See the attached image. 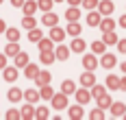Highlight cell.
<instances>
[{
  "label": "cell",
  "instance_id": "cell-8",
  "mask_svg": "<svg viewBox=\"0 0 126 120\" xmlns=\"http://www.w3.org/2000/svg\"><path fill=\"white\" fill-rule=\"evenodd\" d=\"M63 37H65V31L54 24V26H52V31H50V40H52V41H61Z\"/></svg>",
  "mask_w": 126,
  "mask_h": 120
},
{
  "label": "cell",
  "instance_id": "cell-27",
  "mask_svg": "<svg viewBox=\"0 0 126 120\" xmlns=\"http://www.w3.org/2000/svg\"><path fill=\"white\" fill-rule=\"evenodd\" d=\"M24 98L28 100V103H35V100H39L41 96H39V92H35V90H26V92H24Z\"/></svg>",
  "mask_w": 126,
  "mask_h": 120
},
{
  "label": "cell",
  "instance_id": "cell-28",
  "mask_svg": "<svg viewBox=\"0 0 126 120\" xmlns=\"http://www.w3.org/2000/svg\"><path fill=\"white\" fill-rule=\"evenodd\" d=\"M70 48H72L74 53H83V50H85V41H83V40H78V37H76V40L72 41V46H70Z\"/></svg>",
  "mask_w": 126,
  "mask_h": 120
},
{
  "label": "cell",
  "instance_id": "cell-12",
  "mask_svg": "<svg viewBox=\"0 0 126 120\" xmlns=\"http://www.w3.org/2000/svg\"><path fill=\"white\" fill-rule=\"evenodd\" d=\"M98 26L102 28V33H104V31H113V28H115V22L109 18V15H104V20H100V24H98Z\"/></svg>",
  "mask_w": 126,
  "mask_h": 120
},
{
  "label": "cell",
  "instance_id": "cell-16",
  "mask_svg": "<svg viewBox=\"0 0 126 120\" xmlns=\"http://www.w3.org/2000/svg\"><path fill=\"white\" fill-rule=\"evenodd\" d=\"M87 24L89 26H98V24H100V11H91V13H87Z\"/></svg>",
  "mask_w": 126,
  "mask_h": 120
},
{
  "label": "cell",
  "instance_id": "cell-19",
  "mask_svg": "<svg viewBox=\"0 0 126 120\" xmlns=\"http://www.w3.org/2000/svg\"><path fill=\"white\" fill-rule=\"evenodd\" d=\"M104 44H107V46L117 44V35H115V31H104Z\"/></svg>",
  "mask_w": 126,
  "mask_h": 120
},
{
  "label": "cell",
  "instance_id": "cell-3",
  "mask_svg": "<svg viewBox=\"0 0 126 120\" xmlns=\"http://www.w3.org/2000/svg\"><path fill=\"white\" fill-rule=\"evenodd\" d=\"M98 11H100V15L113 13V2L111 0H98Z\"/></svg>",
  "mask_w": 126,
  "mask_h": 120
},
{
  "label": "cell",
  "instance_id": "cell-34",
  "mask_svg": "<svg viewBox=\"0 0 126 120\" xmlns=\"http://www.w3.org/2000/svg\"><path fill=\"white\" fill-rule=\"evenodd\" d=\"M7 37H9V41H17L20 40V31L17 28H7Z\"/></svg>",
  "mask_w": 126,
  "mask_h": 120
},
{
  "label": "cell",
  "instance_id": "cell-25",
  "mask_svg": "<svg viewBox=\"0 0 126 120\" xmlns=\"http://www.w3.org/2000/svg\"><path fill=\"white\" fill-rule=\"evenodd\" d=\"M61 92H63V94H74V92H76V85L72 83V81H63Z\"/></svg>",
  "mask_w": 126,
  "mask_h": 120
},
{
  "label": "cell",
  "instance_id": "cell-43",
  "mask_svg": "<svg viewBox=\"0 0 126 120\" xmlns=\"http://www.w3.org/2000/svg\"><path fill=\"white\" fill-rule=\"evenodd\" d=\"M117 50L120 53H126V40H117Z\"/></svg>",
  "mask_w": 126,
  "mask_h": 120
},
{
  "label": "cell",
  "instance_id": "cell-26",
  "mask_svg": "<svg viewBox=\"0 0 126 120\" xmlns=\"http://www.w3.org/2000/svg\"><path fill=\"white\" fill-rule=\"evenodd\" d=\"M17 53H20V46H17L15 41H9V46H7V50H4V55H9V57H15Z\"/></svg>",
  "mask_w": 126,
  "mask_h": 120
},
{
  "label": "cell",
  "instance_id": "cell-53",
  "mask_svg": "<svg viewBox=\"0 0 126 120\" xmlns=\"http://www.w3.org/2000/svg\"><path fill=\"white\" fill-rule=\"evenodd\" d=\"M0 2H2V0H0Z\"/></svg>",
  "mask_w": 126,
  "mask_h": 120
},
{
  "label": "cell",
  "instance_id": "cell-13",
  "mask_svg": "<svg viewBox=\"0 0 126 120\" xmlns=\"http://www.w3.org/2000/svg\"><path fill=\"white\" fill-rule=\"evenodd\" d=\"M65 18H67V22H78V18H80V11H78L76 7H70V9L65 11Z\"/></svg>",
  "mask_w": 126,
  "mask_h": 120
},
{
  "label": "cell",
  "instance_id": "cell-46",
  "mask_svg": "<svg viewBox=\"0 0 126 120\" xmlns=\"http://www.w3.org/2000/svg\"><path fill=\"white\" fill-rule=\"evenodd\" d=\"M120 26L126 28V15H122V18H120Z\"/></svg>",
  "mask_w": 126,
  "mask_h": 120
},
{
  "label": "cell",
  "instance_id": "cell-40",
  "mask_svg": "<svg viewBox=\"0 0 126 120\" xmlns=\"http://www.w3.org/2000/svg\"><path fill=\"white\" fill-rule=\"evenodd\" d=\"M7 118L9 120H17V118H22V116H20L17 109H9V111H7Z\"/></svg>",
  "mask_w": 126,
  "mask_h": 120
},
{
  "label": "cell",
  "instance_id": "cell-39",
  "mask_svg": "<svg viewBox=\"0 0 126 120\" xmlns=\"http://www.w3.org/2000/svg\"><path fill=\"white\" fill-rule=\"evenodd\" d=\"M37 7L41 9V11H50V7H52V0H39V2H37Z\"/></svg>",
  "mask_w": 126,
  "mask_h": 120
},
{
  "label": "cell",
  "instance_id": "cell-2",
  "mask_svg": "<svg viewBox=\"0 0 126 120\" xmlns=\"http://www.w3.org/2000/svg\"><path fill=\"white\" fill-rule=\"evenodd\" d=\"M76 100H78V105H87L89 100H91V92H89V87H83V90H76Z\"/></svg>",
  "mask_w": 126,
  "mask_h": 120
},
{
  "label": "cell",
  "instance_id": "cell-15",
  "mask_svg": "<svg viewBox=\"0 0 126 120\" xmlns=\"http://www.w3.org/2000/svg\"><path fill=\"white\" fill-rule=\"evenodd\" d=\"M109 109H111V114H113L115 118H117V116H124V111H126L124 103H111V107H109Z\"/></svg>",
  "mask_w": 126,
  "mask_h": 120
},
{
  "label": "cell",
  "instance_id": "cell-52",
  "mask_svg": "<svg viewBox=\"0 0 126 120\" xmlns=\"http://www.w3.org/2000/svg\"><path fill=\"white\" fill-rule=\"evenodd\" d=\"M124 118H126V111H124Z\"/></svg>",
  "mask_w": 126,
  "mask_h": 120
},
{
  "label": "cell",
  "instance_id": "cell-1",
  "mask_svg": "<svg viewBox=\"0 0 126 120\" xmlns=\"http://www.w3.org/2000/svg\"><path fill=\"white\" fill-rule=\"evenodd\" d=\"M52 107H54V109H65V107H67V94H52Z\"/></svg>",
  "mask_w": 126,
  "mask_h": 120
},
{
  "label": "cell",
  "instance_id": "cell-38",
  "mask_svg": "<svg viewBox=\"0 0 126 120\" xmlns=\"http://www.w3.org/2000/svg\"><path fill=\"white\" fill-rule=\"evenodd\" d=\"M35 118H48V107H37L35 109Z\"/></svg>",
  "mask_w": 126,
  "mask_h": 120
},
{
  "label": "cell",
  "instance_id": "cell-30",
  "mask_svg": "<svg viewBox=\"0 0 126 120\" xmlns=\"http://www.w3.org/2000/svg\"><path fill=\"white\" fill-rule=\"evenodd\" d=\"M67 55H70V50H67V46H59V48H57V53H54V57H57V59H67Z\"/></svg>",
  "mask_w": 126,
  "mask_h": 120
},
{
  "label": "cell",
  "instance_id": "cell-9",
  "mask_svg": "<svg viewBox=\"0 0 126 120\" xmlns=\"http://www.w3.org/2000/svg\"><path fill=\"white\" fill-rule=\"evenodd\" d=\"M20 116H22V118H35V109H33V103H26V105L20 109Z\"/></svg>",
  "mask_w": 126,
  "mask_h": 120
},
{
  "label": "cell",
  "instance_id": "cell-6",
  "mask_svg": "<svg viewBox=\"0 0 126 120\" xmlns=\"http://www.w3.org/2000/svg\"><path fill=\"white\" fill-rule=\"evenodd\" d=\"M35 83H37V85H48V83H50V72L39 70V74L35 77Z\"/></svg>",
  "mask_w": 126,
  "mask_h": 120
},
{
  "label": "cell",
  "instance_id": "cell-31",
  "mask_svg": "<svg viewBox=\"0 0 126 120\" xmlns=\"http://www.w3.org/2000/svg\"><path fill=\"white\" fill-rule=\"evenodd\" d=\"M70 116H72V118H83V105L70 107Z\"/></svg>",
  "mask_w": 126,
  "mask_h": 120
},
{
  "label": "cell",
  "instance_id": "cell-36",
  "mask_svg": "<svg viewBox=\"0 0 126 120\" xmlns=\"http://www.w3.org/2000/svg\"><path fill=\"white\" fill-rule=\"evenodd\" d=\"M39 50H52V40L48 37V40H39Z\"/></svg>",
  "mask_w": 126,
  "mask_h": 120
},
{
  "label": "cell",
  "instance_id": "cell-4",
  "mask_svg": "<svg viewBox=\"0 0 126 120\" xmlns=\"http://www.w3.org/2000/svg\"><path fill=\"white\" fill-rule=\"evenodd\" d=\"M80 83H83V87H91V85L96 83V77H94V72H91V70H87V72L80 77Z\"/></svg>",
  "mask_w": 126,
  "mask_h": 120
},
{
  "label": "cell",
  "instance_id": "cell-50",
  "mask_svg": "<svg viewBox=\"0 0 126 120\" xmlns=\"http://www.w3.org/2000/svg\"><path fill=\"white\" fill-rule=\"evenodd\" d=\"M122 70H124V72H126V63H122Z\"/></svg>",
  "mask_w": 126,
  "mask_h": 120
},
{
  "label": "cell",
  "instance_id": "cell-7",
  "mask_svg": "<svg viewBox=\"0 0 126 120\" xmlns=\"http://www.w3.org/2000/svg\"><path fill=\"white\" fill-rule=\"evenodd\" d=\"M100 66L102 68H113L115 66V55L104 53V55H102V59H100Z\"/></svg>",
  "mask_w": 126,
  "mask_h": 120
},
{
  "label": "cell",
  "instance_id": "cell-17",
  "mask_svg": "<svg viewBox=\"0 0 126 120\" xmlns=\"http://www.w3.org/2000/svg\"><path fill=\"white\" fill-rule=\"evenodd\" d=\"M22 9H24V13H26V15H35L37 2H35V0H28V2H24V4H22Z\"/></svg>",
  "mask_w": 126,
  "mask_h": 120
},
{
  "label": "cell",
  "instance_id": "cell-41",
  "mask_svg": "<svg viewBox=\"0 0 126 120\" xmlns=\"http://www.w3.org/2000/svg\"><path fill=\"white\" fill-rule=\"evenodd\" d=\"M83 7L85 9H96L98 7V0H83Z\"/></svg>",
  "mask_w": 126,
  "mask_h": 120
},
{
  "label": "cell",
  "instance_id": "cell-10",
  "mask_svg": "<svg viewBox=\"0 0 126 120\" xmlns=\"http://www.w3.org/2000/svg\"><path fill=\"white\" fill-rule=\"evenodd\" d=\"M83 66L87 68V70H94V68H98V61H96L94 55H85L83 57Z\"/></svg>",
  "mask_w": 126,
  "mask_h": 120
},
{
  "label": "cell",
  "instance_id": "cell-37",
  "mask_svg": "<svg viewBox=\"0 0 126 120\" xmlns=\"http://www.w3.org/2000/svg\"><path fill=\"white\" fill-rule=\"evenodd\" d=\"M39 96H41V98H46V100H48V98H52V87H50V85H41Z\"/></svg>",
  "mask_w": 126,
  "mask_h": 120
},
{
  "label": "cell",
  "instance_id": "cell-23",
  "mask_svg": "<svg viewBox=\"0 0 126 120\" xmlns=\"http://www.w3.org/2000/svg\"><path fill=\"white\" fill-rule=\"evenodd\" d=\"M26 63H28V55L26 53H17L15 55V66L17 68H24Z\"/></svg>",
  "mask_w": 126,
  "mask_h": 120
},
{
  "label": "cell",
  "instance_id": "cell-47",
  "mask_svg": "<svg viewBox=\"0 0 126 120\" xmlns=\"http://www.w3.org/2000/svg\"><path fill=\"white\" fill-rule=\"evenodd\" d=\"M120 87H122V90H126V77H124V79H120Z\"/></svg>",
  "mask_w": 126,
  "mask_h": 120
},
{
  "label": "cell",
  "instance_id": "cell-21",
  "mask_svg": "<svg viewBox=\"0 0 126 120\" xmlns=\"http://www.w3.org/2000/svg\"><path fill=\"white\" fill-rule=\"evenodd\" d=\"M65 33H70L72 37H78V35H80V24H78V22H70Z\"/></svg>",
  "mask_w": 126,
  "mask_h": 120
},
{
  "label": "cell",
  "instance_id": "cell-24",
  "mask_svg": "<svg viewBox=\"0 0 126 120\" xmlns=\"http://www.w3.org/2000/svg\"><path fill=\"white\" fill-rule=\"evenodd\" d=\"M39 61H41V63H52V61H54V55H52V50H41Z\"/></svg>",
  "mask_w": 126,
  "mask_h": 120
},
{
  "label": "cell",
  "instance_id": "cell-48",
  "mask_svg": "<svg viewBox=\"0 0 126 120\" xmlns=\"http://www.w3.org/2000/svg\"><path fill=\"white\" fill-rule=\"evenodd\" d=\"M2 31H7V24H4V22L0 20V33H2Z\"/></svg>",
  "mask_w": 126,
  "mask_h": 120
},
{
  "label": "cell",
  "instance_id": "cell-32",
  "mask_svg": "<svg viewBox=\"0 0 126 120\" xmlns=\"http://www.w3.org/2000/svg\"><path fill=\"white\" fill-rule=\"evenodd\" d=\"M102 94H104V87H102V85H96V83H94V85H91V96H94V98L98 100Z\"/></svg>",
  "mask_w": 126,
  "mask_h": 120
},
{
  "label": "cell",
  "instance_id": "cell-22",
  "mask_svg": "<svg viewBox=\"0 0 126 120\" xmlns=\"http://www.w3.org/2000/svg\"><path fill=\"white\" fill-rule=\"evenodd\" d=\"M107 87L109 90H120V77H115V74L107 77Z\"/></svg>",
  "mask_w": 126,
  "mask_h": 120
},
{
  "label": "cell",
  "instance_id": "cell-5",
  "mask_svg": "<svg viewBox=\"0 0 126 120\" xmlns=\"http://www.w3.org/2000/svg\"><path fill=\"white\" fill-rule=\"evenodd\" d=\"M15 79H17V68H13V66H4V81L13 83Z\"/></svg>",
  "mask_w": 126,
  "mask_h": 120
},
{
  "label": "cell",
  "instance_id": "cell-49",
  "mask_svg": "<svg viewBox=\"0 0 126 120\" xmlns=\"http://www.w3.org/2000/svg\"><path fill=\"white\" fill-rule=\"evenodd\" d=\"M80 2H83V0H70V4H72V7H76V4H80Z\"/></svg>",
  "mask_w": 126,
  "mask_h": 120
},
{
  "label": "cell",
  "instance_id": "cell-44",
  "mask_svg": "<svg viewBox=\"0 0 126 120\" xmlns=\"http://www.w3.org/2000/svg\"><path fill=\"white\" fill-rule=\"evenodd\" d=\"M7 66V55H0V68Z\"/></svg>",
  "mask_w": 126,
  "mask_h": 120
},
{
  "label": "cell",
  "instance_id": "cell-35",
  "mask_svg": "<svg viewBox=\"0 0 126 120\" xmlns=\"http://www.w3.org/2000/svg\"><path fill=\"white\" fill-rule=\"evenodd\" d=\"M28 40H31V41H39V40H41V31H37V26L31 28V31H28Z\"/></svg>",
  "mask_w": 126,
  "mask_h": 120
},
{
  "label": "cell",
  "instance_id": "cell-14",
  "mask_svg": "<svg viewBox=\"0 0 126 120\" xmlns=\"http://www.w3.org/2000/svg\"><path fill=\"white\" fill-rule=\"evenodd\" d=\"M7 96H9V100H11V103H17V100H22V98H24V92H20L17 87H11Z\"/></svg>",
  "mask_w": 126,
  "mask_h": 120
},
{
  "label": "cell",
  "instance_id": "cell-42",
  "mask_svg": "<svg viewBox=\"0 0 126 120\" xmlns=\"http://www.w3.org/2000/svg\"><path fill=\"white\" fill-rule=\"evenodd\" d=\"M89 116H91V118H102V116H104V109H100V107H98V109H94V111H91V114H89Z\"/></svg>",
  "mask_w": 126,
  "mask_h": 120
},
{
  "label": "cell",
  "instance_id": "cell-33",
  "mask_svg": "<svg viewBox=\"0 0 126 120\" xmlns=\"http://www.w3.org/2000/svg\"><path fill=\"white\" fill-rule=\"evenodd\" d=\"M22 26L28 28V31H31V28H35V18H33V15H26L24 20H22Z\"/></svg>",
  "mask_w": 126,
  "mask_h": 120
},
{
  "label": "cell",
  "instance_id": "cell-11",
  "mask_svg": "<svg viewBox=\"0 0 126 120\" xmlns=\"http://www.w3.org/2000/svg\"><path fill=\"white\" fill-rule=\"evenodd\" d=\"M24 74L28 77V79H35V77L39 74V68L35 66V63H26L24 66Z\"/></svg>",
  "mask_w": 126,
  "mask_h": 120
},
{
  "label": "cell",
  "instance_id": "cell-29",
  "mask_svg": "<svg viewBox=\"0 0 126 120\" xmlns=\"http://www.w3.org/2000/svg\"><path fill=\"white\" fill-rule=\"evenodd\" d=\"M104 48H107L104 41H94V44H91V50H94L96 55H104Z\"/></svg>",
  "mask_w": 126,
  "mask_h": 120
},
{
  "label": "cell",
  "instance_id": "cell-51",
  "mask_svg": "<svg viewBox=\"0 0 126 120\" xmlns=\"http://www.w3.org/2000/svg\"><path fill=\"white\" fill-rule=\"evenodd\" d=\"M54 2H63V0H54Z\"/></svg>",
  "mask_w": 126,
  "mask_h": 120
},
{
  "label": "cell",
  "instance_id": "cell-20",
  "mask_svg": "<svg viewBox=\"0 0 126 120\" xmlns=\"http://www.w3.org/2000/svg\"><path fill=\"white\" fill-rule=\"evenodd\" d=\"M111 103H113V100H111V96H109V94H102L100 98H98V107H100V109H109Z\"/></svg>",
  "mask_w": 126,
  "mask_h": 120
},
{
  "label": "cell",
  "instance_id": "cell-18",
  "mask_svg": "<svg viewBox=\"0 0 126 120\" xmlns=\"http://www.w3.org/2000/svg\"><path fill=\"white\" fill-rule=\"evenodd\" d=\"M57 22H59V18L52 13V11H46V15H44V24H46V26H54Z\"/></svg>",
  "mask_w": 126,
  "mask_h": 120
},
{
  "label": "cell",
  "instance_id": "cell-45",
  "mask_svg": "<svg viewBox=\"0 0 126 120\" xmlns=\"http://www.w3.org/2000/svg\"><path fill=\"white\" fill-rule=\"evenodd\" d=\"M13 2V7H22V4H24V0H11Z\"/></svg>",
  "mask_w": 126,
  "mask_h": 120
}]
</instances>
